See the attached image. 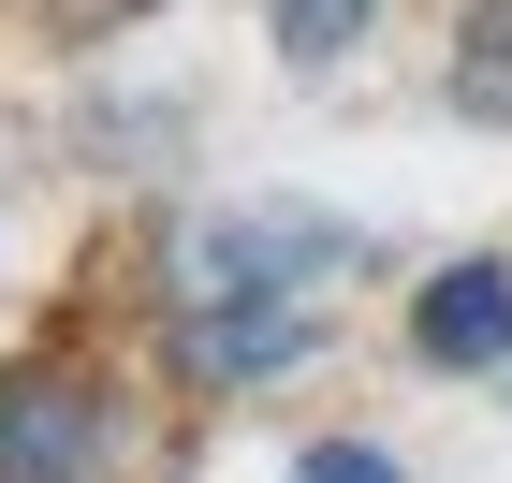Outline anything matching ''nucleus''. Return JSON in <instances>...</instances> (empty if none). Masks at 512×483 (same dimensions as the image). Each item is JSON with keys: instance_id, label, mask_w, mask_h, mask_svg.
Returning <instances> with one entry per match:
<instances>
[{"instance_id": "1", "label": "nucleus", "mask_w": 512, "mask_h": 483, "mask_svg": "<svg viewBox=\"0 0 512 483\" xmlns=\"http://www.w3.org/2000/svg\"><path fill=\"white\" fill-rule=\"evenodd\" d=\"M337 293H352V220L322 205H191L161 235V366L191 396H264L337 337Z\"/></svg>"}, {"instance_id": "2", "label": "nucleus", "mask_w": 512, "mask_h": 483, "mask_svg": "<svg viewBox=\"0 0 512 483\" xmlns=\"http://www.w3.org/2000/svg\"><path fill=\"white\" fill-rule=\"evenodd\" d=\"M0 483H118V396L103 366H0Z\"/></svg>"}, {"instance_id": "3", "label": "nucleus", "mask_w": 512, "mask_h": 483, "mask_svg": "<svg viewBox=\"0 0 512 483\" xmlns=\"http://www.w3.org/2000/svg\"><path fill=\"white\" fill-rule=\"evenodd\" d=\"M410 352L425 366H512V249H469L410 293Z\"/></svg>"}, {"instance_id": "4", "label": "nucleus", "mask_w": 512, "mask_h": 483, "mask_svg": "<svg viewBox=\"0 0 512 483\" xmlns=\"http://www.w3.org/2000/svg\"><path fill=\"white\" fill-rule=\"evenodd\" d=\"M454 118H512V0L454 15Z\"/></svg>"}, {"instance_id": "5", "label": "nucleus", "mask_w": 512, "mask_h": 483, "mask_svg": "<svg viewBox=\"0 0 512 483\" xmlns=\"http://www.w3.org/2000/svg\"><path fill=\"white\" fill-rule=\"evenodd\" d=\"M264 30H278L293 74H322V59H352V44L381 30V0H264Z\"/></svg>"}, {"instance_id": "6", "label": "nucleus", "mask_w": 512, "mask_h": 483, "mask_svg": "<svg viewBox=\"0 0 512 483\" xmlns=\"http://www.w3.org/2000/svg\"><path fill=\"white\" fill-rule=\"evenodd\" d=\"M293 483H395V454H381V440H308Z\"/></svg>"}]
</instances>
